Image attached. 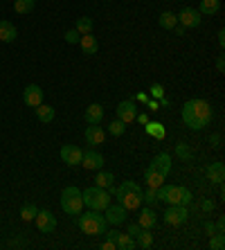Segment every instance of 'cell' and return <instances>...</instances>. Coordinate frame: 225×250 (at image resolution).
Instances as JSON below:
<instances>
[{
	"mask_svg": "<svg viewBox=\"0 0 225 250\" xmlns=\"http://www.w3.org/2000/svg\"><path fill=\"white\" fill-rule=\"evenodd\" d=\"M77 226L81 228V232L86 234H106L108 230V221H106V216L97 209H90V212H81L77 214Z\"/></svg>",
	"mask_w": 225,
	"mask_h": 250,
	"instance_id": "obj_3",
	"label": "cell"
},
{
	"mask_svg": "<svg viewBox=\"0 0 225 250\" xmlns=\"http://www.w3.org/2000/svg\"><path fill=\"white\" fill-rule=\"evenodd\" d=\"M135 117H138V106H135V102H133V99L120 102V106H117V120L128 124V122H135Z\"/></svg>",
	"mask_w": 225,
	"mask_h": 250,
	"instance_id": "obj_10",
	"label": "cell"
},
{
	"mask_svg": "<svg viewBox=\"0 0 225 250\" xmlns=\"http://www.w3.org/2000/svg\"><path fill=\"white\" fill-rule=\"evenodd\" d=\"M158 25H160L162 29H173L178 25V16L171 12H162L160 16H158Z\"/></svg>",
	"mask_w": 225,
	"mask_h": 250,
	"instance_id": "obj_26",
	"label": "cell"
},
{
	"mask_svg": "<svg viewBox=\"0 0 225 250\" xmlns=\"http://www.w3.org/2000/svg\"><path fill=\"white\" fill-rule=\"evenodd\" d=\"M158 106H160V104H158L156 99H149V108H151V111H158Z\"/></svg>",
	"mask_w": 225,
	"mask_h": 250,
	"instance_id": "obj_47",
	"label": "cell"
},
{
	"mask_svg": "<svg viewBox=\"0 0 225 250\" xmlns=\"http://www.w3.org/2000/svg\"><path fill=\"white\" fill-rule=\"evenodd\" d=\"M126 216H128V209H124L120 203L106 208V221H108V226H122V223H126Z\"/></svg>",
	"mask_w": 225,
	"mask_h": 250,
	"instance_id": "obj_13",
	"label": "cell"
},
{
	"mask_svg": "<svg viewBox=\"0 0 225 250\" xmlns=\"http://www.w3.org/2000/svg\"><path fill=\"white\" fill-rule=\"evenodd\" d=\"M81 158H83V151H81L77 145H63L61 146V160H63L68 167L81 165Z\"/></svg>",
	"mask_w": 225,
	"mask_h": 250,
	"instance_id": "obj_11",
	"label": "cell"
},
{
	"mask_svg": "<svg viewBox=\"0 0 225 250\" xmlns=\"http://www.w3.org/2000/svg\"><path fill=\"white\" fill-rule=\"evenodd\" d=\"M144 181H146V185H149V187H156V189H158V187L164 183V176H160L158 171H153V169H146V171H144Z\"/></svg>",
	"mask_w": 225,
	"mask_h": 250,
	"instance_id": "obj_28",
	"label": "cell"
},
{
	"mask_svg": "<svg viewBox=\"0 0 225 250\" xmlns=\"http://www.w3.org/2000/svg\"><path fill=\"white\" fill-rule=\"evenodd\" d=\"M151 95H153L156 99H162V95H164V88H162L160 83H153V86H151Z\"/></svg>",
	"mask_w": 225,
	"mask_h": 250,
	"instance_id": "obj_38",
	"label": "cell"
},
{
	"mask_svg": "<svg viewBox=\"0 0 225 250\" xmlns=\"http://www.w3.org/2000/svg\"><path fill=\"white\" fill-rule=\"evenodd\" d=\"M216 70H219V72H225V59H223V54L216 59Z\"/></svg>",
	"mask_w": 225,
	"mask_h": 250,
	"instance_id": "obj_43",
	"label": "cell"
},
{
	"mask_svg": "<svg viewBox=\"0 0 225 250\" xmlns=\"http://www.w3.org/2000/svg\"><path fill=\"white\" fill-rule=\"evenodd\" d=\"M36 228H39L43 234H52L57 230V216L50 212V209H39V214L34 216Z\"/></svg>",
	"mask_w": 225,
	"mask_h": 250,
	"instance_id": "obj_8",
	"label": "cell"
},
{
	"mask_svg": "<svg viewBox=\"0 0 225 250\" xmlns=\"http://www.w3.org/2000/svg\"><path fill=\"white\" fill-rule=\"evenodd\" d=\"M75 29L79 32V34H90V32H93V18H88V16L77 18Z\"/></svg>",
	"mask_w": 225,
	"mask_h": 250,
	"instance_id": "obj_30",
	"label": "cell"
},
{
	"mask_svg": "<svg viewBox=\"0 0 225 250\" xmlns=\"http://www.w3.org/2000/svg\"><path fill=\"white\" fill-rule=\"evenodd\" d=\"M106 239L115 241L117 250H135L138 248V244H135V239H133L131 234H122V232H117V230H106Z\"/></svg>",
	"mask_w": 225,
	"mask_h": 250,
	"instance_id": "obj_9",
	"label": "cell"
},
{
	"mask_svg": "<svg viewBox=\"0 0 225 250\" xmlns=\"http://www.w3.org/2000/svg\"><path fill=\"white\" fill-rule=\"evenodd\" d=\"M81 198H83V205L90 209H97V212H104L110 205V194L102 187H88L86 192H81Z\"/></svg>",
	"mask_w": 225,
	"mask_h": 250,
	"instance_id": "obj_5",
	"label": "cell"
},
{
	"mask_svg": "<svg viewBox=\"0 0 225 250\" xmlns=\"http://www.w3.org/2000/svg\"><path fill=\"white\" fill-rule=\"evenodd\" d=\"M214 228H216V234H225V219H223V216L214 223Z\"/></svg>",
	"mask_w": 225,
	"mask_h": 250,
	"instance_id": "obj_40",
	"label": "cell"
},
{
	"mask_svg": "<svg viewBox=\"0 0 225 250\" xmlns=\"http://www.w3.org/2000/svg\"><path fill=\"white\" fill-rule=\"evenodd\" d=\"M36 214H39V208H36L34 203H25L23 208H20V219H23V221H34Z\"/></svg>",
	"mask_w": 225,
	"mask_h": 250,
	"instance_id": "obj_32",
	"label": "cell"
},
{
	"mask_svg": "<svg viewBox=\"0 0 225 250\" xmlns=\"http://www.w3.org/2000/svg\"><path fill=\"white\" fill-rule=\"evenodd\" d=\"M207 178L212 183H216V185H221V183L225 181V167L221 160H216V163H212L207 167Z\"/></svg>",
	"mask_w": 225,
	"mask_h": 250,
	"instance_id": "obj_19",
	"label": "cell"
},
{
	"mask_svg": "<svg viewBox=\"0 0 225 250\" xmlns=\"http://www.w3.org/2000/svg\"><path fill=\"white\" fill-rule=\"evenodd\" d=\"M149 169H153V171H158L160 176L167 178L169 171H171V156H169V153H158V156L153 158V163L149 165Z\"/></svg>",
	"mask_w": 225,
	"mask_h": 250,
	"instance_id": "obj_15",
	"label": "cell"
},
{
	"mask_svg": "<svg viewBox=\"0 0 225 250\" xmlns=\"http://www.w3.org/2000/svg\"><path fill=\"white\" fill-rule=\"evenodd\" d=\"M135 244H138V248H151L153 246V232H151L149 228H142L138 232V237H135Z\"/></svg>",
	"mask_w": 225,
	"mask_h": 250,
	"instance_id": "obj_25",
	"label": "cell"
},
{
	"mask_svg": "<svg viewBox=\"0 0 225 250\" xmlns=\"http://www.w3.org/2000/svg\"><path fill=\"white\" fill-rule=\"evenodd\" d=\"M219 45L225 47V29H221V32H219Z\"/></svg>",
	"mask_w": 225,
	"mask_h": 250,
	"instance_id": "obj_45",
	"label": "cell"
},
{
	"mask_svg": "<svg viewBox=\"0 0 225 250\" xmlns=\"http://www.w3.org/2000/svg\"><path fill=\"white\" fill-rule=\"evenodd\" d=\"M138 102H149V97H146V95H142V93H140V95H138Z\"/></svg>",
	"mask_w": 225,
	"mask_h": 250,
	"instance_id": "obj_49",
	"label": "cell"
},
{
	"mask_svg": "<svg viewBox=\"0 0 225 250\" xmlns=\"http://www.w3.org/2000/svg\"><path fill=\"white\" fill-rule=\"evenodd\" d=\"M201 14H198V9H194V7H185V9H180L178 14V25H183V27H198L201 25Z\"/></svg>",
	"mask_w": 225,
	"mask_h": 250,
	"instance_id": "obj_12",
	"label": "cell"
},
{
	"mask_svg": "<svg viewBox=\"0 0 225 250\" xmlns=\"http://www.w3.org/2000/svg\"><path fill=\"white\" fill-rule=\"evenodd\" d=\"M142 201H146V203H156L158 201V189L156 187H149V192L142 194Z\"/></svg>",
	"mask_w": 225,
	"mask_h": 250,
	"instance_id": "obj_36",
	"label": "cell"
},
{
	"mask_svg": "<svg viewBox=\"0 0 225 250\" xmlns=\"http://www.w3.org/2000/svg\"><path fill=\"white\" fill-rule=\"evenodd\" d=\"M16 27H14V23H9V21H0V41L2 43H14L16 41Z\"/></svg>",
	"mask_w": 225,
	"mask_h": 250,
	"instance_id": "obj_20",
	"label": "cell"
},
{
	"mask_svg": "<svg viewBox=\"0 0 225 250\" xmlns=\"http://www.w3.org/2000/svg\"><path fill=\"white\" fill-rule=\"evenodd\" d=\"M173 29H176V34H178V36H183V34H185V27H183V25H176V27H173Z\"/></svg>",
	"mask_w": 225,
	"mask_h": 250,
	"instance_id": "obj_48",
	"label": "cell"
},
{
	"mask_svg": "<svg viewBox=\"0 0 225 250\" xmlns=\"http://www.w3.org/2000/svg\"><path fill=\"white\" fill-rule=\"evenodd\" d=\"M142 187L138 185L135 181H124L120 187H115V196L120 201V205L124 209H138L142 205Z\"/></svg>",
	"mask_w": 225,
	"mask_h": 250,
	"instance_id": "obj_2",
	"label": "cell"
},
{
	"mask_svg": "<svg viewBox=\"0 0 225 250\" xmlns=\"http://www.w3.org/2000/svg\"><path fill=\"white\" fill-rule=\"evenodd\" d=\"M95 183H97V187L106 189V187H110L113 183H115V176L110 174V171H104V169H99V174L95 176Z\"/></svg>",
	"mask_w": 225,
	"mask_h": 250,
	"instance_id": "obj_27",
	"label": "cell"
},
{
	"mask_svg": "<svg viewBox=\"0 0 225 250\" xmlns=\"http://www.w3.org/2000/svg\"><path fill=\"white\" fill-rule=\"evenodd\" d=\"M201 209H203V212H212V209H214V201H209V198H205V201H203V203H201Z\"/></svg>",
	"mask_w": 225,
	"mask_h": 250,
	"instance_id": "obj_41",
	"label": "cell"
},
{
	"mask_svg": "<svg viewBox=\"0 0 225 250\" xmlns=\"http://www.w3.org/2000/svg\"><path fill=\"white\" fill-rule=\"evenodd\" d=\"M135 120H138V122H140V124H146V122H149V117H146V115H144V113H140V115H138V117H135Z\"/></svg>",
	"mask_w": 225,
	"mask_h": 250,
	"instance_id": "obj_46",
	"label": "cell"
},
{
	"mask_svg": "<svg viewBox=\"0 0 225 250\" xmlns=\"http://www.w3.org/2000/svg\"><path fill=\"white\" fill-rule=\"evenodd\" d=\"M61 209L70 216H77L83 212V198H81V192L77 187H65L61 192Z\"/></svg>",
	"mask_w": 225,
	"mask_h": 250,
	"instance_id": "obj_6",
	"label": "cell"
},
{
	"mask_svg": "<svg viewBox=\"0 0 225 250\" xmlns=\"http://www.w3.org/2000/svg\"><path fill=\"white\" fill-rule=\"evenodd\" d=\"M104 120V106L102 104H90L86 108V122L88 124H99Z\"/></svg>",
	"mask_w": 225,
	"mask_h": 250,
	"instance_id": "obj_21",
	"label": "cell"
},
{
	"mask_svg": "<svg viewBox=\"0 0 225 250\" xmlns=\"http://www.w3.org/2000/svg\"><path fill=\"white\" fill-rule=\"evenodd\" d=\"M102 250H117L115 241H110V239H106L104 244H102Z\"/></svg>",
	"mask_w": 225,
	"mask_h": 250,
	"instance_id": "obj_42",
	"label": "cell"
},
{
	"mask_svg": "<svg viewBox=\"0 0 225 250\" xmlns=\"http://www.w3.org/2000/svg\"><path fill=\"white\" fill-rule=\"evenodd\" d=\"M81 165L86 169H93V171H99V169H104V156L97 151H86L83 158H81Z\"/></svg>",
	"mask_w": 225,
	"mask_h": 250,
	"instance_id": "obj_16",
	"label": "cell"
},
{
	"mask_svg": "<svg viewBox=\"0 0 225 250\" xmlns=\"http://www.w3.org/2000/svg\"><path fill=\"white\" fill-rule=\"evenodd\" d=\"M43 90H41V86H36V83H32V86L25 88L23 93V102L25 106H29V108H36L39 104H43Z\"/></svg>",
	"mask_w": 225,
	"mask_h": 250,
	"instance_id": "obj_14",
	"label": "cell"
},
{
	"mask_svg": "<svg viewBox=\"0 0 225 250\" xmlns=\"http://www.w3.org/2000/svg\"><path fill=\"white\" fill-rule=\"evenodd\" d=\"M34 0H14V12L16 14H32L34 9Z\"/></svg>",
	"mask_w": 225,
	"mask_h": 250,
	"instance_id": "obj_31",
	"label": "cell"
},
{
	"mask_svg": "<svg viewBox=\"0 0 225 250\" xmlns=\"http://www.w3.org/2000/svg\"><path fill=\"white\" fill-rule=\"evenodd\" d=\"M79 47L83 50V54H97V50H99V41L93 36V32H90V34H81V39H79Z\"/></svg>",
	"mask_w": 225,
	"mask_h": 250,
	"instance_id": "obj_18",
	"label": "cell"
},
{
	"mask_svg": "<svg viewBox=\"0 0 225 250\" xmlns=\"http://www.w3.org/2000/svg\"><path fill=\"white\" fill-rule=\"evenodd\" d=\"M209 248L212 250H223L225 248V234H212V239H209Z\"/></svg>",
	"mask_w": 225,
	"mask_h": 250,
	"instance_id": "obj_35",
	"label": "cell"
},
{
	"mask_svg": "<svg viewBox=\"0 0 225 250\" xmlns=\"http://www.w3.org/2000/svg\"><path fill=\"white\" fill-rule=\"evenodd\" d=\"M79 39H81V34L77 29H68V32H65V41L68 43H79Z\"/></svg>",
	"mask_w": 225,
	"mask_h": 250,
	"instance_id": "obj_37",
	"label": "cell"
},
{
	"mask_svg": "<svg viewBox=\"0 0 225 250\" xmlns=\"http://www.w3.org/2000/svg\"><path fill=\"white\" fill-rule=\"evenodd\" d=\"M205 230H207V234L212 237V234H216V228H214V223L212 221H207L205 223Z\"/></svg>",
	"mask_w": 225,
	"mask_h": 250,
	"instance_id": "obj_44",
	"label": "cell"
},
{
	"mask_svg": "<svg viewBox=\"0 0 225 250\" xmlns=\"http://www.w3.org/2000/svg\"><path fill=\"white\" fill-rule=\"evenodd\" d=\"M104 140H106V133L99 124H90V126L86 128V142L88 145H104Z\"/></svg>",
	"mask_w": 225,
	"mask_h": 250,
	"instance_id": "obj_17",
	"label": "cell"
},
{
	"mask_svg": "<svg viewBox=\"0 0 225 250\" xmlns=\"http://www.w3.org/2000/svg\"><path fill=\"white\" fill-rule=\"evenodd\" d=\"M146 133L153 135V138H158V140H164L167 131H164V126H162L160 122H146Z\"/></svg>",
	"mask_w": 225,
	"mask_h": 250,
	"instance_id": "obj_29",
	"label": "cell"
},
{
	"mask_svg": "<svg viewBox=\"0 0 225 250\" xmlns=\"http://www.w3.org/2000/svg\"><path fill=\"white\" fill-rule=\"evenodd\" d=\"M164 223H169V226H183V223H187V219H189V209H187V205H169V209L164 212Z\"/></svg>",
	"mask_w": 225,
	"mask_h": 250,
	"instance_id": "obj_7",
	"label": "cell"
},
{
	"mask_svg": "<svg viewBox=\"0 0 225 250\" xmlns=\"http://www.w3.org/2000/svg\"><path fill=\"white\" fill-rule=\"evenodd\" d=\"M176 156H178L180 160H191V158H194V153H191L189 145H185V142H178V145H176Z\"/></svg>",
	"mask_w": 225,
	"mask_h": 250,
	"instance_id": "obj_33",
	"label": "cell"
},
{
	"mask_svg": "<svg viewBox=\"0 0 225 250\" xmlns=\"http://www.w3.org/2000/svg\"><path fill=\"white\" fill-rule=\"evenodd\" d=\"M34 113H36V117H39V122H43V124H50L54 120V108L47 104H39L34 108Z\"/></svg>",
	"mask_w": 225,
	"mask_h": 250,
	"instance_id": "obj_24",
	"label": "cell"
},
{
	"mask_svg": "<svg viewBox=\"0 0 225 250\" xmlns=\"http://www.w3.org/2000/svg\"><path fill=\"white\" fill-rule=\"evenodd\" d=\"M221 9V0H201V5H198V14H205V16H214V14H219Z\"/></svg>",
	"mask_w": 225,
	"mask_h": 250,
	"instance_id": "obj_23",
	"label": "cell"
},
{
	"mask_svg": "<svg viewBox=\"0 0 225 250\" xmlns=\"http://www.w3.org/2000/svg\"><path fill=\"white\" fill-rule=\"evenodd\" d=\"M108 133L110 135H124L126 133V124L122 122V120H115V122L108 124Z\"/></svg>",
	"mask_w": 225,
	"mask_h": 250,
	"instance_id": "obj_34",
	"label": "cell"
},
{
	"mask_svg": "<svg viewBox=\"0 0 225 250\" xmlns=\"http://www.w3.org/2000/svg\"><path fill=\"white\" fill-rule=\"evenodd\" d=\"M140 230H142V228H140V223H128V228H126V234H131L133 239L138 237V232Z\"/></svg>",
	"mask_w": 225,
	"mask_h": 250,
	"instance_id": "obj_39",
	"label": "cell"
},
{
	"mask_svg": "<svg viewBox=\"0 0 225 250\" xmlns=\"http://www.w3.org/2000/svg\"><path fill=\"white\" fill-rule=\"evenodd\" d=\"M180 117L185 122L187 128L191 131H203L212 122V106L205 102V99H189L183 104V111H180Z\"/></svg>",
	"mask_w": 225,
	"mask_h": 250,
	"instance_id": "obj_1",
	"label": "cell"
},
{
	"mask_svg": "<svg viewBox=\"0 0 225 250\" xmlns=\"http://www.w3.org/2000/svg\"><path fill=\"white\" fill-rule=\"evenodd\" d=\"M138 223H140V228H156V223H158V214L153 212V209H149V208H144V209H140V219H138Z\"/></svg>",
	"mask_w": 225,
	"mask_h": 250,
	"instance_id": "obj_22",
	"label": "cell"
},
{
	"mask_svg": "<svg viewBox=\"0 0 225 250\" xmlns=\"http://www.w3.org/2000/svg\"><path fill=\"white\" fill-rule=\"evenodd\" d=\"M158 201H164L169 205H189L194 196L183 185H160L158 187Z\"/></svg>",
	"mask_w": 225,
	"mask_h": 250,
	"instance_id": "obj_4",
	"label": "cell"
}]
</instances>
